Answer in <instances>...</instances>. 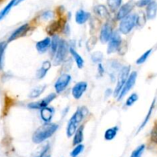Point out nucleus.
<instances>
[{
	"mask_svg": "<svg viewBox=\"0 0 157 157\" xmlns=\"http://www.w3.org/2000/svg\"><path fill=\"white\" fill-rule=\"evenodd\" d=\"M59 126L56 123H45L43 126H39L33 135V142L36 144L43 143V141L46 140L47 139L50 138L52 135L58 129Z\"/></svg>",
	"mask_w": 157,
	"mask_h": 157,
	"instance_id": "f257e3e1",
	"label": "nucleus"
},
{
	"mask_svg": "<svg viewBox=\"0 0 157 157\" xmlns=\"http://www.w3.org/2000/svg\"><path fill=\"white\" fill-rule=\"evenodd\" d=\"M88 114V109L86 107L82 106L78 108L75 113L70 118L66 128V135L69 137H72L75 134V131L78 129V124L81 123L83 118Z\"/></svg>",
	"mask_w": 157,
	"mask_h": 157,
	"instance_id": "f03ea898",
	"label": "nucleus"
},
{
	"mask_svg": "<svg viewBox=\"0 0 157 157\" xmlns=\"http://www.w3.org/2000/svg\"><path fill=\"white\" fill-rule=\"evenodd\" d=\"M129 72H130V66H123L120 69L119 74H118L117 84H116L115 90L113 91V96L115 98L118 97L122 89L124 86L125 83L129 76Z\"/></svg>",
	"mask_w": 157,
	"mask_h": 157,
	"instance_id": "7ed1b4c3",
	"label": "nucleus"
},
{
	"mask_svg": "<svg viewBox=\"0 0 157 157\" xmlns=\"http://www.w3.org/2000/svg\"><path fill=\"white\" fill-rule=\"evenodd\" d=\"M137 15L129 14L123 19L120 23L119 29L122 34L127 35L132 30V29L136 25Z\"/></svg>",
	"mask_w": 157,
	"mask_h": 157,
	"instance_id": "20e7f679",
	"label": "nucleus"
},
{
	"mask_svg": "<svg viewBox=\"0 0 157 157\" xmlns=\"http://www.w3.org/2000/svg\"><path fill=\"white\" fill-rule=\"evenodd\" d=\"M69 51V46L67 42H66L63 39H60L58 49L54 55V65L59 66L61 64L67 56L68 52Z\"/></svg>",
	"mask_w": 157,
	"mask_h": 157,
	"instance_id": "39448f33",
	"label": "nucleus"
},
{
	"mask_svg": "<svg viewBox=\"0 0 157 157\" xmlns=\"http://www.w3.org/2000/svg\"><path fill=\"white\" fill-rule=\"evenodd\" d=\"M122 45V38L118 32H113L111 38L108 42V47H107V53H114L120 49Z\"/></svg>",
	"mask_w": 157,
	"mask_h": 157,
	"instance_id": "423d86ee",
	"label": "nucleus"
},
{
	"mask_svg": "<svg viewBox=\"0 0 157 157\" xmlns=\"http://www.w3.org/2000/svg\"><path fill=\"white\" fill-rule=\"evenodd\" d=\"M136 78L137 72H136V71H134V72H131V73L129 74V78H128L127 81L126 82L124 86L123 87L121 92H120V93L119 94V96H118V100H121V99L129 93V90H130L134 86V85H135Z\"/></svg>",
	"mask_w": 157,
	"mask_h": 157,
	"instance_id": "0eeeda50",
	"label": "nucleus"
},
{
	"mask_svg": "<svg viewBox=\"0 0 157 157\" xmlns=\"http://www.w3.org/2000/svg\"><path fill=\"white\" fill-rule=\"evenodd\" d=\"M56 93H50L49 96L45 97L42 100L29 103L28 105V107L30 109H41L45 108V107H47L49 105V104L56 99Z\"/></svg>",
	"mask_w": 157,
	"mask_h": 157,
	"instance_id": "6e6552de",
	"label": "nucleus"
},
{
	"mask_svg": "<svg viewBox=\"0 0 157 157\" xmlns=\"http://www.w3.org/2000/svg\"><path fill=\"white\" fill-rule=\"evenodd\" d=\"M71 81L70 75L67 73L63 74L59 77L55 83V90L57 93H60L66 90Z\"/></svg>",
	"mask_w": 157,
	"mask_h": 157,
	"instance_id": "1a4fd4ad",
	"label": "nucleus"
},
{
	"mask_svg": "<svg viewBox=\"0 0 157 157\" xmlns=\"http://www.w3.org/2000/svg\"><path fill=\"white\" fill-rule=\"evenodd\" d=\"M88 84L86 82H77L72 89V95L75 99H79L87 90Z\"/></svg>",
	"mask_w": 157,
	"mask_h": 157,
	"instance_id": "9d476101",
	"label": "nucleus"
},
{
	"mask_svg": "<svg viewBox=\"0 0 157 157\" xmlns=\"http://www.w3.org/2000/svg\"><path fill=\"white\" fill-rule=\"evenodd\" d=\"M29 25L28 23H25L24 24V25L19 26V28L16 29L10 35V36L8 39V43L14 41L16 39L24 36L26 34L27 32L29 31Z\"/></svg>",
	"mask_w": 157,
	"mask_h": 157,
	"instance_id": "9b49d317",
	"label": "nucleus"
},
{
	"mask_svg": "<svg viewBox=\"0 0 157 157\" xmlns=\"http://www.w3.org/2000/svg\"><path fill=\"white\" fill-rule=\"evenodd\" d=\"M113 29L112 26L108 23H105L103 26L102 27L100 31V36H99V39L102 43H107L109 40L111 38L113 35Z\"/></svg>",
	"mask_w": 157,
	"mask_h": 157,
	"instance_id": "f8f14e48",
	"label": "nucleus"
},
{
	"mask_svg": "<svg viewBox=\"0 0 157 157\" xmlns=\"http://www.w3.org/2000/svg\"><path fill=\"white\" fill-rule=\"evenodd\" d=\"M133 7L134 5L132 2H128V3H126L123 6H120L119 10H118L117 14H116V19L121 20L123 18H125L128 15L130 14Z\"/></svg>",
	"mask_w": 157,
	"mask_h": 157,
	"instance_id": "ddd939ff",
	"label": "nucleus"
},
{
	"mask_svg": "<svg viewBox=\"0 0 157 157\" xmlns=\"http://www.w3.org/2000/svg\"><path fill=\"white\" fill-rule=\"evenodd\" d=\"M53 109L50 108V107L47 106L40 109V116H41V119L46 123H50L52 117H53Z\"/></svg>",
	"mask_w": 157,
	"mask_h": 157,
	"instance_id": "4468645a",
	"label": "nucleus"
},
{
	"mask_svg": "<svg viewBox=\"0 0 157 157\" xmlns=\"http://www.w3.org/2000/svg\"><path fill=\"white\" fill-rule=\"evenodd\" d=\"M51 46V39L49 37L45 38L44 39L39 41L36 45V48L39 53H44L48 50Z\"/></svg>",
	"mask_w": 157,
	"mask_h": 157,
	"instance_id": "2eb2a0df",
	"label": "nucleus"
},
{
	"mask_svg": "<svg viewBox=\"0 0 157 157\" xmlns=\"http://www.w3.org/2000/svg\"><path fill=\"white\" fill-rule=\"evenodd\" d=\"M157 14V2L155 1L151 2L146 6V17L148 19H153Z\"/></svg>",
	"mask_w": 157,
	"mask_h": 157,
	"instance_id": "dca6fc26",
	"label": "nucleus"
},
{
	"mask_svg": "<svg viewBox=\"0 0 157 157\" xmlns=\"http://www.w3.org/2000/svg\"><path fill=\"white\" fill-rule=\"evenodd\" d=\"M90 14L84 10H78L75 13V22L79 25H82L85 23L90 18Z\"/></svg>",
	"mask_w": 157,
	"mask_h": 157,
	"instance_id": "f3484780",
	"label": "nucleus"
},
{
	"mask_svg": "<svg viewBox=\"0 0 157 157\" xmlns=\"http://www.w3.org/2000/svg\"><path fill=\"white\" fill-rule=\"evenodd\" d=\"M51 68V63L49 61H45L43 62V65L39 69H38L37 72H36V77L39 79H41L43 78L45 75H46L48 71L49 70V69Z\"/></svg>",
	"mask_w": 157,
	"mask_h": 157,
	"instance_id": "a211bd4d",
	"label": "nucleus"
},
{
	"mask_svg": "<svg viewBox=\"0 0 157 157\" xmlns=\"http://www.w3.org/2000/svg\"><path fill=\"white\" fill-rule=\"evenodd\" d=\"M83 126H80L78 127L77 130L75 131V134H74L73 138V145L74 146H77L78 144H81L82 141H83Z\"/></svg>",
	"mask_w": 157,
	"mask_h": 157,
	"instance_id": "6ab92c4d",
	"label": "nucleus"
},
{
	"mask_svg": "<svg viewBox=\"0 0 157 157\" xmlns=\"http://www.w3.org/2000/svg\"><path fill=\"white\" fill-rule=\"evenodd\" d=\"M69 52L71 53L72 56L73 57L74 60H75L78 68L82 69V68L83 67V65H84V60L82 58V56H81L72 47H69Z\"/></svg>",
	"mask_w": 157,
	"mask_h": 157,
	"instance_id": "aec40b11",
	"label": "nucleus"
},
{
	"mask_svg": "<svg viewBox=\"0 0 157 157\" xmlns=\"http://www.w3.org/2000/svg\"><path fill=\"white\" fill-rule=\"evenodd\" d=\"M62 27V21H56V22H52L49 26L46 29V32L50 36H54L55 33H56L57 31L60 29V28Z\"/></svg>",
	"mask_w": 157,
	"mask_h": 157,
	"instance_id": "412c9836",
	"label": "nucleus"
},
{
	"mask_svg": "<svg viewBox=\"0 0 157 157\" xmlns=\"http://www.w3.org/2000/svg\"><path fill=\"white\" fill-rule=\"evenodd\" d=\"M94 12L98 16L101 18H107L109 16L108 10L103 5H98L94 8Z\"/></svg>",
	"mask_w": 157,
	"mask_h": 157,
	"instance_id": "4be33fe9",
	"label": "nucleus"
},
{
	"mask_svg": "<svg viewBox=\"0 0 157 157\" xmlns=\"http://www.w3.org/2000/svg\"><path fill=\"white\" fill-rule=\"evenodd\" d=\"M46 85H41L36 87V88L32 90V91L30 92V93L29 94V98L35 99V98L39 97V96H41V94H43V92H44L45 90H46Z\"/></svg>",
	"mask_w": 157,
	"mask_h": 157,
	"instance_id": "5701e85b",
	"label": "nucleus"
},
{
	"mask_svg": "<svg viewBox=\"0 0 157 157\" xmlns=\"http://www.w3.org/2000/svg\"><path fill=\"white\" fill-rule=\"evenodd\" d=\"M118 130H119V129H118L117 126H113V127H111L107 129L105 132V135H104L105 140H107V141L113 140L117 135Z\"/></svg>",
	"mask_w": 157,
	"mask_h": 157,
	"instance_id": "b1692460",
	"label": "nucleus"
},
{
	"mask_svg": "<svg viewBox=\"0 0 157 157\" xmlns=\"http://www.w3.org/2000/svg\"><path fill=\"white\" fill-rule=\"evenodd\" d=\"M155 99H154V100L152 101V104H151L150 107H149V111H148V113H147V115H146V118H145V120H143V123H142L141 126H140V128H139L138 131H137V133H138V132H140V131H141L142 129H143V128L145 127V126H146V125L147 124L148 121H149V119H150V117H151V115H152V111H153L154 105H155Z\"/></svg>",
	"mask_w": 157,
	"mask_h": 157,
	"instance_id": "393cba45",
	"label": "nucleus"
},
{
	"mask_svg": "<svg viewBox=\"0 0 157 157\" xmlns=\"http://www.w3.org/2000/svg\"><path fill=\"white\" fill-rule=\"evenodd\" d=\"M16 2V0H11V1L8 3V5H7L2 11L0 12V20H2L3 18H5L6 16H7V14H8V13H10V10H11V9L15 6Z\"/></svg>",
	"mask_w": 157,
	"mask_h": 157,
	"instance_id": "a878e982",
	"label": "nucleus"
},
{
	"mask_svg": "<svg viewBox=\"0 0 157 157\" xmlns=\"http://www.w3.org/2000/svg\"><path fill=\"white\" fill-rule=\"evenodd\" d=\"M60 39L58 36H56L54 35L53 37H52V39L51 40V53H52V56H54L56 52L57 49H58Z\"/></svg>",
	"mask_w": 157,
	"mask_h": 157,
	"instance_id": "bb28decb",
	"label": "nucleus"
},
{
	"mask_svg": "<svg viewBox=\"0 0 157 157\" xmlns=\"http://www.w3.org/2000/svg\"><path fill=\"white\" fill-rule=\"evenodd\" d=\"M122 3V0H107V4L112 12H115L120 8Z\"/></svg>",
	"mask_w": 157,
	"mask_h": 157,
	"instance_id": "cd10ccee",
	"label": "nucleus"
},
{
	"mask_svg": "<svg viewBox=\"0 0 157 157\" xmlns=\"http://www.w3.org/2000/svg\"><path fill=\"white\" fill-rule=\"evenodd\" d=\"M145 150V145H140L132 151L130 157H141Z\"/></svg>",
	"mask_w": 157,
	"mask_h": 157,
	"instance_id": "c85d7f7f",
	"label": "nucleus"
},
{
	"mask_svg": "<svg viewBox=\"0 0 157 157\" xmlns=\"http://www.w3.org/2000/svg\"><path fill=\"white\" fill-rule=\"evenodd\" d=\"M83 149H84L83 145L78 144V145H77V146H75V147L74 148L73 150L71 152V153H70L71 157L78 156V155H79V154H80L82 151H83Z\"/></svg>",
	"mask_w": 157,
	"mask_h": 157,
	"instance_id": "c756f323",
	"label": "nucleus"
},
{
	"mask_svg": "<svg viewBox=\"0 0 157 157\" xmlns=\"http://www.w3.org/2000/svg\"><path fill=\"white\" fill-rule=\"evenodd\" d=\"M92 60L93 61V63H100L102 62V59H103V54L101 52H95L94 53L92 54L91 56Z\"/></svg>",
	"mask_w": 157,
	"mask_h": 157,
	"instance_id": "7c9ffc66",
	"label": "nucleus"
},
{
	"mask_svg": "<svg viewBox=\"0 0 157 157\" xmlns=\"http://www.w3.org/2000/svg\"><path fill=\"white\" fill-rule=\"evenodd\" d=\"M138 100V95L136 93H132L130 96L128 97V99H126V106H131L132 105H133L136 101Z\"/></svg>",
	"mask_w": 157,
	"mask_h": 157,
	"instance_id": "2f4dec72",
	"label": "nucleus"
},
{
	"mask_svg": "<svg viewBox=\"0 0 157 157\" xmlns=\"http://www.w3.org/2000/svg\"><path fill=\"white\" fill-rule=\"evenodd\" d=\"M151 52H152V49H149V50H147L146 52H145L144 53H143V55H142L141 56H140V58L136 60V64L141 65V64H143V63H144L146 61V59H148L149 56L150 55Z\"/></svg>",
	"mask_w": 157,
	"mask_h": 157,
	"instance_id": "473e14b6",
	"label": "nucleus"
},
{
	"mask_svg": "<svg viewBox=\"0 0 157 157\" xmlns=\"http://www.w3.org/2000/svg\"><path fill=\"white\" fill-rule=\"evenodd\" d=\"M49 144H46V146H43V148L39 149V152L36 154L34 157H44V155H46V152L49 151Z\"/></svg>",
	"mask_w": 157,
	"mask_h": 157,
	"instance_id": "72a5a7b5",
	"label": "nucleus"
},
{
	"mask_svg": "<svg viewBox=\"0 0 157 157\" xmlns=\"http://www.w3.org/2000/svg\"><path fill=\"white\" fill-rule=\"evenodd\" d=\"M6 48V43L5 42L0 43V69L2 68V59H3L4 52H5Z\"/></svg>",
	"mask_w": 157,
	"mask_h": 157,
	"instance_id": "f704fd0d",
	"label": "nucleus"
},
{
	"mask_svg": "<svg viewBox=\"0 0 157 157\" xmlns=\"http://www.w3.org/2000/svg\"><path fill=\"white\" fill-rule=\"evenodd\" d=\"M151 140L157 144V124L154 126L151 131Z\"/></svg>",
	"mask_w": 157,
	"mask_h": 157,
	"instance_id": "c9c22d12",
	"label": "nucleus"
},
{
	"mask_svg": "<svg viewBox=\"0 0 157 157\" xmlns=\"http://www.w3.org/2000/svg\"><path fill=\"white\" fill-rule=\"evenodd\" d=\"M154 1H155V0H139L138 2H136V6L138 7L147 6L149 4L154 2Z\"/></svg>",
	"mask_w": 157,
	"mask_h": 157,
	"instance_id": "e433bc0d",
	"label": "nucleus"
},
{
	"mask_svg": "<svg viewBox=\"0 0 157 157\" xmlns=\"http://www.w3.org/2000/svg\"><path fill=\"white\" fill-rule=\"evenodd\" d=\"M42 16H43V19H49L51 18H52V16H53V13L51 11H46L43 13Z\"/></svg>",
	"mask_w": 157,
	"mask_h": 157,
	"instance_id": "4c0bfd02",
	"label": "nucleus"
},
{
	"mask_svg": "<svg viewBox=\"0 0 157 157\" xmlns=\"http://www.w3.org/2000/svg\"><path fill=\"white\" fill-rule=\"evenodd\" d=\"M98 72H99V73L101 75H103L104 69H103V66H102L101 63H99V66H98Z\"/></svg>",
	"mask_w": 157,
	"mask_h": 157,
	"instance_id": "58836bf2",
	"label": "nucleus"
},
{
	"mask_svg": "<svg viewBox=\"0 0 157 157\" xmlns=\"http://www.w3.org/2000/svg\"><path fill=\"white\" fill-rule=\"evenodd\" d=\"M24 0H16V4H15V6H17L19 5V3H21L22 2H23Z\"/></svg>",
	"mask_w": 157,
	"mask_h": 157,
	"instance_id": "ea45409f",
	"label": "nucleus"
},
{
	"mask_svg": "<svg viewBox=\"0 0 157 157\" xmlns=\"http://www.w3.org/2000/svg\"><path fill=\"white\" fill-rule=\"evenodd\" d=\"M109 90H106V96H110V94H111V93H113V91H112V90L109 92Z\"/></svg>",
	"mask_w": 157,
	"mask_h": 157,
	"instance_id": "a19ab883",
	"label": "nucleus"
},
{
	"mask_svg": "<svg viewBox=\"0 0 157 157\" xmlns=\"http://www.w3.org/2000/svg\"><path fill=\"white\" fill-rule=\"evenodd\" d=\"M46 157H50V156H49V155H48V156H46Z\"/></svg>",
	"mask_w": 157,
	"mask_h": 157,
	"instance_id": "79ce46f5",
	"label": "nucleus"
},
{
	"mask_svg": "<svg viewBox=\"0 0 157 157\" xmlns=\"http://www.w3.org/2000/svg\"><path fill=\"white\" fill-rule=\"evenodd\" d=\"M0 1H1V0H0Z\"/></svg>",
	"mask_w": 157,
	"mask_h": 157,
	"instance_id": "37998d69",
	"label": "nucleus"
}]
</instances>
